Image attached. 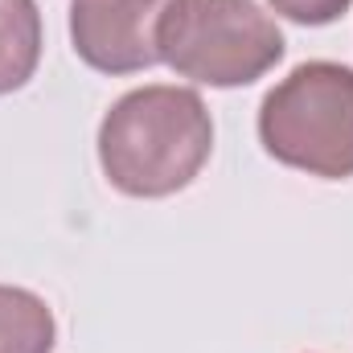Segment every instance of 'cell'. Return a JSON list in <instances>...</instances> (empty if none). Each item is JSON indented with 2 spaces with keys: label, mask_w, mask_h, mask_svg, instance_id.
I'll use <instances>...</instances> for the list:
<instances>
[{
  "label": "cell",
  "mask_w": 353,
  "mask_h": 353,
  "mask_svg": "<svg viewBox=\"0 0 353 353\" xmlns=\"http://www.w3.org/2000/svg\"><path fill=\"white\" fill-rule=\"evenodd\" d=\"M58 321L50 304L29 292L0 283V353H54Z\"/></svg>",
  "instance_id": "8992f818"
},
{
  "label": "cell",
  "mask_w": 353,
  "mask_h": 353,
  "mask_svg": "<svg viewBox=\"0 0 353 353\" xmlns=\"http://www.w3.org/2000/svg\"><path fill=\"white\" fill-rule=\"evenodd\" d=\"M214 152V119L189 87H136L99 123L103 176L128 197H173L189 189Z\"/></svg>",
  "instance_id": "6da1fadb"
},
{
  "label": "cell",
  "mask_w": 353,
  "mask_h": 353,
  "mask_svg": "<svg viewBox=\"0 0 353 353\" xmlns=\"http://www.w3.org/2000/svg\"><path fill=\"white\" fill-rule=\"evenodd\" d=\"M41 41L37 0H0V94L21 90L37 74Z\"/></svg>",
  "instance_id": "5b68a950"
},
{
  "label": "cell",
  "mask_w": 353,
  "mask_h": 353,
  "mask_svg": "<svg viewBox=\"0 0 353 353\" xmlns=\"http://www.w3.org/2000/svg\"><path fill=\"white\" fill-rule=\"evenodd\" d=\"M267 4L296 25H333L337 17L350 12L353 0H267Z\"/></svg>",
  "instance_id": "52a82bcc"
},
{
  "label": "cell",
  "mask_w": 353,
  "mask_h": 353,
  "mask_svg": "<svg viewBox=\"0 0 353 353\" xmlns=\"http://www.w3.org/2000/svg\"><path fill=\"white\" fill-rule=\"evenodd\" d=\"M283 33L255 0H176L161 29V62L201 87H251L283 58Z\"/></svg>",
  "instance_id": "3957f363"
},
{
  "label": "cell",
  "mask_w": 353,
  "mask_h": 353,
  "mask_svg": "<svg viewBox=\"0 0 353 353\" xmlns=\"http://www.w3.org/2000/svg\"><path fill=\"white\" fill-rule=\"evenodd\" d=\"M176 0H74L70 41L99 74H140L161 62V29Z\"/></svg>",
  "instance_id": "277c9868"
},
{
  "label": "cell",
  "mask_w": 353,
  "mask_h": 353,
  "mask_svg": "<svg viewBox=\"0 0 353 353\" xmlns=\"http://www.w3.org/2000/svg\"><path fill=\"white\" fill-rule=\"evenodd\" d=\"M259 144L296 173L353 176V70L341 62H300L259 103Z\"/></svg>",
  "instance_id": "7a4b0ae2"
}]
</instances>
